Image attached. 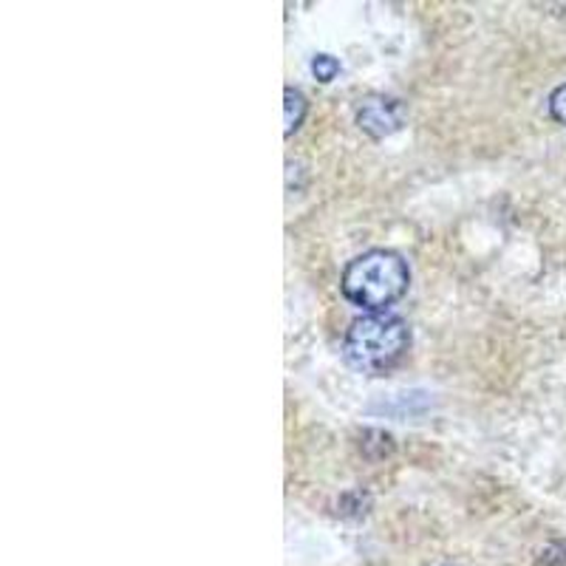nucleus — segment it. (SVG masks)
<instances>
[{"label":"nucleus","mask_w":566,"mask_h":566,"mask_svg":"<svg viewBox=\"0 0 566 566\" xmlns=\"http://www.w3.org/2000/svg\"><path fill=\"white\" fill-rule=\"evenodd\" d=\"M411 286V270L406 258L394 250H368L348 261L343 270V297L368 315H382L388 306L406 295Z\"/></svg>","instance_id":"obj_1"},{"label":"nucleus","mask_w":566,"mask_h":566,"mask_svg":"<svg viewBox=\"0 0 566 566\" xmlns=\"http://www.w3.org/2000/svg\"><path fill=\"white\" fill-rule=\"evenodd\" d=\"M411 346V328L397 315H363L352 321L343 337V357L354 371L377 377L402 363Z\"/></svg>","instance_id":"obj_2"},{"label":"nucleus","mask_w":566,"mask_h":566,"mask_svg":"<svg viewBox=\"0 0 566 566\" xmlns=\"http://www.w3.org/2000/svg\"><path fill=\"white\" fill-rule=\"evenodd\" d=\"M402 119H406V111H402V103L394 97H368L357 108V125L374 139H386V136L397 134L402 128Z\"/></svg>","instance_id":"obj_3"},{"label":"nucleus","mask_w":566,"mask_h":566,"mask_svg":"<svg viewBox=\"0 0 566 566\" xmlns=\"http://www.w3.org/2000/svg\"><path fill=\"white\" fill-rule=\"evenodd\" d=\"M283 108H286V128H283V134L292 136L303 125V116L310 111V103H306L301 91L286 88L283 91Z\"/></svg>","instance_id":"obj_4"},{"label":"nucleus","mask_w":566,"mask_h":566,"mask_svg":"<svg viewBox=\"0 0 566 566\" xmlns=\"http://www.w3.org/2000/svg\"><path fill=\"white\" fill-rule=\"evenodd\" d=\"M312 74H315L321 83H332V80L340 74V63H337L332 54H317V57L312 60Z\"/></svg>","instance_id":"obj_5"},{"label":"nucleus","mask_w":566,"mask_h":566,"mask_svg":"<svg viewBox=\"0 0 566 566\" xmlns=\"http://www.w3.org/2000/svg\"><path fill=\"white\" fill-rule=\"evenodd\" d=\"M549 116H553L555 123L566 125V83L549 94Z\"/></svg>","instance_id":"obj_6"}]
</instances>
